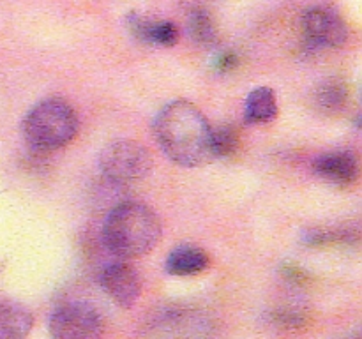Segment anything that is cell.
Wrapping results in <instances>:
<instances>
[{"mask_svg": "<svg viewBox=\"0 0 362 339\" xmlns=\"http://www.w3.org/2000/svg\"><path fill=\"white\" fill-rule=\"evenodd\" d=\"M156 339H214L211 316L197 309H166L154 323Z\"/></svg>", "mask_w": 362, "mask_h": 339, "instance_id": "8992f818", "label": "cell"}, {"mask_svg": "<svg viewBox=\"0 0 362 339\" xmlns=\"http://www.w3.org/2000/svg\"><path fill=\"white\" fill-rule=\"evenodd\" d=\"M352 339H359V338H352Z\"/></svg>", "mask_w": 362, "mask_h": 339, "instance_id": "e0dca14e", "label": "cell"}, {"mask_svg": "<svg viewBox=\"0 0 362 339\" xmlns=\"http://www.w3.org/2000/svg\"><path fill=\"white\" fill-rule=\"evenodd\" d=\"M161 239V222L151 207L126 201L113 208L103 226V240L120 258L144 256Z\"/></svg>", "mask_w": 362, "mask_h": 339, "instance_id": "7a4b0ae2", "label": "cell"}, {"mask_svg": "<svg viewBox=\"0 0 362 339\" xmlns=\"http://www.w3.org/2000/svg\"><path fill=\"white\" fill-rule=\"evenodd\" d=\"M101 286L120 307H131L141 295V278L129 263L117 261L101 274Z\"/></svg>", "mask_w": 362, "mask_h": 339, "instance_id": "ba28073f", "label": "cell"}, {"mask_svg": "<svg viewBox=\"0 0 362 339\" xmlns=\"http://www.w3.org/2000/svg\"><path fill=\"white\" fill-rule=\"evenodd\" d=\"M99 168L113 184H133L144 180L152 170L147 148L134 140H115L99 154Z\"/></svg>", "mask_w": 362, "mask_h": 339, "instance_id": "277c9868", "label": "cell"}, {"mask_svg": "<svg viewBox=\"0 0 362 339\" xmlns=\"http://www.w3.org/2000/svg\"><path fill=\"white\" fill-rule=\"evenodd\" d=\"M177 37H179V32H177L175 25L170 21H159V23H151L147 41L159 46H173Z\"/></svg>", "mask_w": 362, "mask_h": 339, "instance_id": "2e32d148", "label": "cell"}, {"mask_svg": "<svg viewBox=\"0 0 362 339\" xmlns=\"http://www.w3.org/2000/svg\"><path fill=\"white\" fill-rule=\"evenodd\" d=\"M303 34L308 44L315 48H334L343 44L346 37L341 20L324 7H315L304 14Z\"/></svg>", "mask_w": 362, "mask_h": 339, "instance_id": "52a82bcc", "label": "cell"}, {"mask_svg": "<svg viewBox=\"0 0 362 339\" xmlns=\"http://www.w3.org/2000/svg\"><path fill=\"white\" fill-rule=\"evenodd\" d=\"M189 27H191V34L197 41L204 42V44H211L216 37L214 27H212V21L209 18L207 13L204 11H194L191 13V20H189Z\"/></svg>", "mask_w": 362, "mask_h": 339, "instance_id": "9a60e30c", "label": "cell"}, {"mask_svg": "<svg viewBox=\"0 0 362 339\" xmlns=\"http://www.w3.org/2000/svg\"><path fill=\"white\" fill-rule=\"evenodd\" d=\"M76 133V112L69 102L60 97L39 101L23 120L25 140L35 150L49 152L66 147Z\"/></svg>", "mask_w": 362, "mask_h": 339, "instance_id": "3957f363", "label": "cell"}, {"mask_svg": "<svg viewBox=\"0 0 362 339\" xmlns=\"http://www.w3.org/2000/svg\"><path fill=\"white\" fill-rule=\"evenodd\" d=\"M278 117V101L271 88L258 87L250 92L244 106L247 124H269Z\"/></svg>", "mask_w": 362, "mask_h": 339, "instance_id": "7c38bea8", "label": "cell"}, {"mask_svg": "<svg viewBox=\"0 0 362 339\" xmlns=\"http://www.w3.org/2000/svg\"><path fill=\"white\" fill-rule=\"evenodd\" d=\"M239 143V134L232 126H219L218 129H212L211 147L212 157H226L237 150Z\"/></svg>", "mask_w": 362, "mask_h": 339, "instance_id": "5bb4252c", "label": "cell"}, {"mask_svg": "<svg viewBox=\"0 0 362 339\" xmlns=\"http://www.w3.org/2000/svg\"><path fill=\"white\" fill-rule=\"evenodd\" d=\"M317 102L325 112H338L346 102V88L338 80H329L318 87Z\"/></svg>", "mask_w": 362, "mask_h": 339, "instance_id": "4fadbf2b", "label": "cell"}, {"mask_svg": "<svg viewBox=\"0 0 362 339\" xmlns=\"http://www.w3.org/2000/svg\"><path fill=\"white\" fill-rule=\"evenodd\" d=\"M317 175L336 186H350L359 177V165L354 154L345 150L325 152L320 154L313 162Z\"/></svg>", "mask_w": 362, "mask_h": 339, "instance_id": "9c48e42d", "label": "cell"}, {"mask_svg": "<svg viewBox=\"0 0 362 339\" xmlns=\"http://www.w3.org/2000/svg\"><path fill=\"white\" fill-rule=\"evenodd\" d=\"M209 267V254L197 246H180L170 253L166 270L173 275H194Z\"/></svg>", "mask_w": 362, "mask_h": 339, "instance_id": "8fae6325", "label": "cell"}, {"mask_svg": "<svg viewBox=\"0 0 362 339\" xmlns=\"http://www.w3.org/2000/svg\"><path fill=\"white\" fill-rule=\"evenodd\" d=\"M32 314L18 302H0V339H27L32 328Z\"/></svg>", "mask_w": 362, "mask_h": 339, "instance_id": "30bf717a", "label": "cell"}, {"mask_svg": "<svg viewBox=\"0 0 362 339\" xmlns=\"http://www.w3.org/2000/svg\"><path fill=\"white\" fill-rule=\"evenodd\" d=\"M154 134L161 150L175 165L194 168L214 159L212 127L193 102L184 99L168 102L156 117Z\"/></svg>", "mask_w": 362, "mask_h": 339, "instance_id": "6da1fadb", "label": "cell"}, {"mask_svg": "<svg viewBox=\"0 0 362 339\" xmlns=\"http://www.w3.org/2000/svg\"><path fill=\"white\" fill-rule=\"evenodd\" d=\"M103 332L101 314L85 302L64 304L49 320L52 339H101Z\"/></svg>", "mask_w": 362, "mask_h": 339, "instance_id": "5b68a950", "label": "cell"}]
</instances>
